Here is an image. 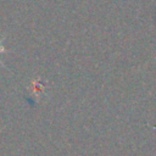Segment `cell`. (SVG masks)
<instances>
[{
	"mask_svg": "<svg viewBox=\"0 0 156 156\" xmlns=\"http://www.w3.org/2000/svg\"><path fill=\"white\" fill-rule=\"evenodd\" d=\"M1 44H2V39L0 40V52H4V51H5V49L2 48V45H1Z\"/></svg>",
	"mask_w": 156,
	"mask_h": 156,
	"instance_id": "1",
	"label": "cell"
}]
</instances>
